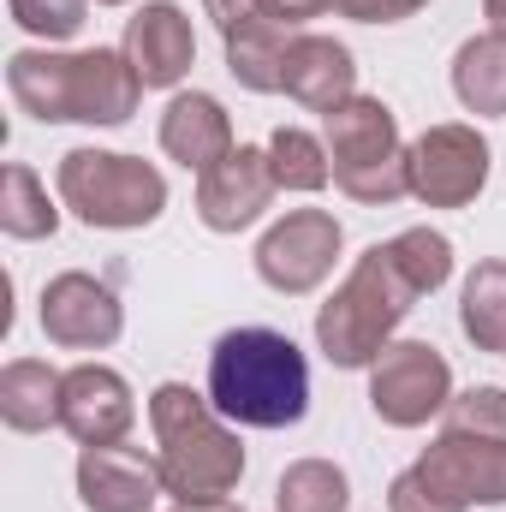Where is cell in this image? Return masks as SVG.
<instances>
[{"label":"cell","mask_w":506,"mask_h":512,"mask_svg":"<svg viewBox=\"0 0 506 512\" xmlns=\"http://www.w3.org/2000/svg\"><path fill=\"white\" fill-rule=\"evenodd\" d=\"M280 90H286L298 108H310V114H334L340 102L358 96V60H352L346 42L316 36V30H298V42L286 48Z\"/></svg>","instance_id":"2e32d148"},{"label":"cell","mask_w":506,"mask_h":512,"mask_svg":"<svg viewBox=\"0 0 506 512\" xmlns=\"http://www.w3.org/2000/svg\"><path fill=\"white\" fill-rule=\"evenodd\" d=\"M340 18H352V24H399V18H411V12H423L429 0H328Z\"/></svg>","instance_id":"f1b7e54d"},{"label":"cell","mask_w":506,"mask_h":512,"mask_svg":"<svg viewBox=\"0 0 506 512\" xmlns=\"http://www.w3.org/2000/svg\"><path fill=\"white\" fill-rule=\"evenodd\" d=\"M6 90L42 126H126L143 102V78L120 48H18L6 60Z\"/></svg>","instance_id":"6da1fadb"},{"label":"cell","mask_w":506,"mask_h":512,"mask_svg":"<svg viewBox=\"0 0 506 512\" xmlns=\"http://www.w3.org/2000/svg\"><path fill=\"white\" fill-rule=\"evenodd\" d=\"M459 328L477 352H501L506 358V262L489 256L465 274V292H459Z\"/></svg>","instance_id":"44dd1931"},{"label":"cell","mask_w":506,"mask_h":512,"mask_svg":"<svg viewBox=\"0 0 506 512\" xmlns=\"http://www.w3.org/2000/svg\"><path fill=\"white\" fill-rule=\"evenodd\" d=\"M137 423V399L131 382L108 364H78L66 370L60 387V429L78 441V447H120Z\"/></svg>","instance_id":"4fadbf2b"},{"label":"cell","mask_w":506,"mask_h":512,"mask_svg":"<svg viewBox=\"0 0 506 512\" xmlns=\"http://www.w3.org/2000/svg\"><path fill=\"white\" fill-rule=\"evenodd\" d=\"M346 507H352V483L334 459H298L274 483V512H346Z\"/></svg>","instance_id":"603a6c76"},{"label":"cell","mask_w":506,"mask_h":512,"mask_svg":"<svg viewBox=\"0 0 506 512\" xmlns=\"http://www.w3.org/2000/svg\"><path fill=\"white\" fill-rule=\"evenodd\" d=\"M60 387H66V370H54L42 358H12L0 370V423L12 435L60 429Z\"/></svg>","instance_id":"ac0fdd59"},{"label":"cell","mask_w":506,"mask_h":512,"mask_svg":"<svg viewBox=\"0 0 506 512\" xmlns=\"http://www.w3.org/2000/svg\"><path fill=\"white\" fill-rule=\"evenodd\" d=\"M161 465L137 447H84L78 453V501L90 512H149L161 501Z\"/></svg>","instance_id":"9a60e30c"},{"label":"cell","mask_w":506,"mask_h":512,"mask_svg":"<svg viewBox=\"0 0 506 512\" xmlns=\"http://www.w3.org/2000/svg\"><path fill=\"white\" fill-rule=\"evenodd\" d=\"M489 161H495L489 137L465 120L429 126L405 143V179L423 209H471L489 185Z\"/></svg>","instance_id":"52a82bcc"},{"label":"cell","mask_w":506,"mask_h":512,"mask_svg":"<svg viewBox=\"0 0 506 512\" xmlns=\"http://www.w3.org/2000/svg\"><path fill=\"white\" fill-rule=\"evenodd\" d=\"M453 399V370L429 340H393L370 364V411L387 429H423Z\"/></svg>","instance_id":"ba28073f"},{"label":"cell","mask_w":506,"mask_h":512,"mask_svg":"<svg viewBox=\"0 0 506 512\" xmlns=\"http://www.w3.org/2000/svg\"><path fill=\"white\" fill-rule=\"evenodd\" d=\"M120 54L131 60V72L143 78V90H173V84L197 66V30H191L185 6H173V0H143L126 18Z\"/></svg>","instance_id":"5bb4252c"},{"label":"cell","mask_w":506,"mask_h":512,"mask_svg":"<svg viewBox=\"0 0 506 512\" xmlns=\"http://www.w3.org/2000/svg\"><path fill=\"white\" fill-rule=\"evenodd\" d=\"M453 96H459L465 114L506 120V36L483 30V36L459 42V54H453Z\"/></svg>","instance_id":"d6986e66"},{"label":"cell","mask_w":506,"mask_h":512,"mask_svg":"<svg viewBox=\"0 0 506 512\" xmlns=\"http://www.w3.org/2000/svg\"><path fill=\"white\" fill-rule=\"evenodd\" d=\"M6 12H12V24L24 30V36H36V42H72L78 30H84V18H90V0H6Z\"/></svg>","instance_id":"484cf974"},{"label":"cell","mask_w":506,"mask_h":512,"mask_svg":"<svg viewBox=\"0 0 506 512\" xmlns=\"http://www.w3.org/2000/svg\"><path fill=\"white\" fill-rule=\"evenodd\" d=\"M340 245H346V233L328 209H286L256 239V274H262V286H274L286 298H304L334 274Z\"/></svg>","instance_id":"9c48e42d"},{"label":"cell","mask_w":506,"mask_h":512,"mask_svg":"<svg viewBox=\"0 0 506 512\" xmlns=\"http://www.w3.org/2000/svg\"><path fill=\"white\" fill-rule=\"evenodd\" d=\"M221 42H227V72L239 78V90L274 96V90H280V72H286V48L298 42V24L262 18V24H251V30L221 36Z\"/></svg>","instance_id":"ffe728a7"},{"label":"cell","mask_w":506,"mask_h":512,"mask_svg":"<svg viewBox=\"0 0 506 512\" xmlns=\"http://www.w3.org/2000/svg\"><path fill=\"white\" fill-rule=\"evenodd\" d=\"M274 6H280V12H286L292 24H304V18H316V12H334L328 0H274Z\"/></svg>","instance_id":"f546056e"},{"label":"cell","mask_w":506,"mask_h":512,"mask_svg":"<svg viewBox=\"0 0 506 512\" xmlns=\"http://www.w3.org/2000/svg\"><path fill=\"white\" fill-rule=\"evenodd\" d=\"M239 143H233V120L227 108L209 96V90H179L161 114V155L179 161L185 173H209L215 161H227Z\"/></svg>","instance_id":"e0dca14e"},{"label":"cell","mask_w":506,"mask_h":512,"mask_svg":"<svg viewBox=\"0 0 506 512\" xmlns=\"http://www.w3.org/2000/svg\"><path fill=\"white\" fill-rule=\"evenodd\" d=\"M268 161H274V179L280 191H322L334 179V161H328V143L304 126H280L268 137Z\"/></svg>","instance_id":"cb8c5ba5"},{"label":"cell","mask_w":506,"mask_h":512,"mask_svg":"<svg viewBox=\"0 0 506 512\" xmlns=\"http://www.w3.org/2000/svg\"><path fill=\"white\" fill-rule=\"evenodd\" d=\"M173 512H239L233 501H173Z\"/></svg>","instance_id":"4dcf8cb0"},{"label":"cell","mask_w":506,"mask_h":512,"mask_svg":"<svg viewBox=\"0 0 506 512\" xmlns=\"http://www.w3.org/2000/svg\"><path fill=\"white\" fill-rule=\"evenodd\" d=\"M387 512H453V507L429 489V477H423L417 465H405V471L387 483Z\"/></svg>","instance_id":"83f0119b"},{"label":"cell","mask_w":506,"mask_h":512,"mask_svg":"<svg viewBox=\"0 0 506 512\" xmlns=\"http://www.w3.org/2000/svg\"><path fill=\"white\" fill-rule=\"evenodd\" d=\"M441 429L506 441V387H465V393H453L447 411H441Z\"/></svg>","instance_id":"4316f807"},{"label":"cell","mask_w":506,"mask_h":512,"mask_svg":"<svg viewBox=\"0 0 506 512\" xmlns=\"http://www.w3.org/2000/svg\"><path fill=\"white\" fill-rule=\"evenodd\" d=\"M483 18H489L495 36H506V0H483Z\"/></svg>","instance_id":"1f68e13d"},{"label":"cell","mask_w":506,"mask_h":512,"mask_svg":"<svg viewBox=\"0 0 506 512\" xmlns=\"http://www.w3.org/2000/svg\"><path fill=\"white\" fill-rule=\"evenodd\" d=\"M54 191L96 233H137V227L161 221V209H167L161 167L120 155V149H66L54 167Z\"/></svg>","instance_id":"5b68a950"},{"label":"cell","mask_w":506,"mask_h":512,"mask_svg":"<svg viewBox=\"0 0 506 512\" xmlns=\"http://www.w3.org/2000/svg\"><path fill=\"white\" fill-rule=\"evenodd\" d=\"M96 6H131V0H96Z\"/></svg>","instance_id":"d6a6232c"},{"label":"cell","mask_w":506,"mask_h":512,"mask_svg":"<svg viewBox=\"0 0 506 512\" xmlns=\"http://www.w3.org/2000/svg\"><path fill=\"white\" fill-rule=\"evenodd\" d=\"M417 298L423 292L393 262V245H370L334 286V298L316 310V352L334 370H370L393 346V328L417 310Z\"/></svg>","instance_id":"277c9868"},{"label":"cell","mask_w":506,"mask_h":512,"mask_svg":"<svg viewBox=\"0 0 506 512\" xmlns=\"http://www.w3.org/2000/svg\"><path fill=\"white\" fill-rule=\"evenodd\" d=\"M209 399L239 429H292L310 411V364L280 328H233L209 352Z\"/></svg>","instance_id":"3957f363"},{"label":"cell","mask_w":506,"mask_h":512,"mask_svg":"<svg viewBox=\"0 0 506 512\" xmlns=\"http://www.w3.org/2000/svg\"><path fill=\"white\" fill-rule=\"evenodd\" d=\"M0 233L6 239H24V245L60 233V209H54L48 185L24 161H6V173H0Z\"/></svg>","instance_id":"7402d4cb"},{"label":"cell","mask_w":506,"mask_h":512,"mask_svg":"<svg viewBox=\"0 0 506 512\" xmlns=\"http://www.w3.org/2000/svg\"><path fill=\"white\" fill-rule=\"evenodd\" d=\"M387 245H393V262L405 268V280H411L423 298L453 280V239H447V233H435V227H405V233H393Z\"/></svg>","instance_id":"d4e9b609"},{"label":"cell","mask_w":506,"mask_h":512,"mask_svg":"<svg viewBox=\"0 0 506 512\" xmlns=\"http://www.w3.org/2000/svg\"><path fill=\"white\" fill-rule=\"evenodd\" d=\"M417 471L429 477V489H435L453 512L506 507V441H495V435L441 429V435L423 447Z\"/></svg>","instance_id":"8fae6325"},{"label":"cell","mask_w":506,"mask_h":512,"mask_svg":"<svg viewBox=\"0 0 506 512\" xmlns=\"http://www.w3.org/2000/svg\"><path fill=\"white\" fill-rule=\"evenodd\" d=\"M42 334L60 352H102L126 334V304L108 280L66 268L42 286Z\"/></svg>","instance_id":"30bf717a"},{"label":"cell","mask_w":506,"mask_h":512,"mask_svg":"<svg viewBox=\"0 0 506 512\" xmlns=\"http://www.w3.org/2000/svg\"><path fill=\"white\" fill-rule=\"evenodd\" d=\"M274 191H280V179H274L268 149L239 143L227 161H215V167L197 179V221H203L209 233H245V227H256V221L268 215Z\"/></svg>","instance_id":"7c38bea8"},{"label":"cell","mask_w":506,"mask_h":512,"mask_svg":"<svg viewBox=\"0 0 506 512\" xmlns=\"http://www.w3.org/2000/svg\"><path fill=\"white\" fill-rule=\"evenodd\" d=\"M149 429H155L161 489L173 501H227L239 489L245 441L239 423H227L209 393H197L191 382H161L149 393Z\"/></svg>","instance_id":"7a4b0ae2"},{"label":"cell","mask_w":506,"mask_h":512,"mask_svg":"<svg viewBox=\"0 0 506 512\" xmlns=\"http://www.w3.org/2000/svg\"><path fill=\"white\" fill-rule=\"evenodd\" d=\"M322 143H328V161H334V185L352 203L387 209V203L411 197L399 120L381 96H352L334 114H322Z\"/></svg>","instance_id":"8992f818"}]
</instances>
